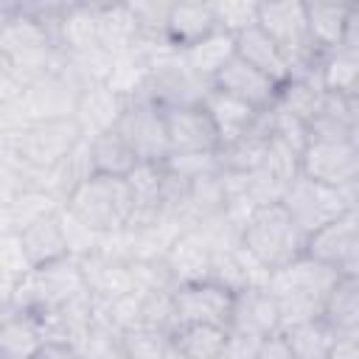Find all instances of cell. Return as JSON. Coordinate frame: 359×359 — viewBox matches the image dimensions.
Masks as SVG:
<instances>
[{
    "mask_svg": "<svg viewBox=\"0 0 359 359\" xmlns=\"http://www.w3.org/2000/svg\"><path fill=\"white\" fill-rule=\"evenodd\" d=\"M342 275H337L331 266L300 255L297 261L269 272L266 292L275 297L278 311H280V331L306 320H317L323 314V303L334 283Z\"/></svg>",
    "mask_w": 359,
    "mask_h": 359,
    "instance_id": "1",
    "label": "cell"
},
{
    "mask_svg": "<svg viewBox=\"0 0 359 359\" xmlns=\"http://www.w3.org/2000/svg\"><path fill=\"white\" fill-rule=\"evenodd\" d=\"M62 210L95 236L123 233L135 213V196L126 177L90 174L65 199Z\"/></svg>",
    "mask_w": 359,
    "mask_h": 359,
    "instance_id": "2",
    "label": "cell"
},
{
    "mask_svg": "<svg viewBox=\"0 0 359 359\" xmlns=\"http://www.w3.org/2000/svg\"><path fill=\"white\" fill-rule=\"evenodd\" d=\"M59 45L53 31L31 17L22 6L11 8V17L0 28V70H6L20 87L31 84L56 65Z\"/></svg>",
    "mask_w": 359,
    "mask_h": 359,
    "instance_id": "3",
    "label": "cell"
},
{
    "mask_svg": "<svg viewBox=\"0 0 359 359\" xmlns=\"http://www.w3.org/2000/svg\"><path fill=\"white\" fill-rule=\"evenodd\" d=\"M306 238L309 236L297 227L280 202L255 208L238 230L241 250L266 272H275L306 255Z\"/></svg>",
    "mask_w": 359,
    "mask_h": 359,
    "instance_id": "4",
    "label": "cell"
},
{
    "mask_svg": "<svg viewBox=\"0 0 359 359\" xmlns=\"http://www.w3.org/2000/svg\"><path fill=\"white\" fill-rule=\"evenodd\" d=\"M280 50L289 65L292 79L317 76L320 50L311 42L309 22H306V3L280 0V3H258V22H255Z\"/></svg>",
    "mask_w": 359,
    "mask_h": 359,
    "instance_id": "5",
    "label": "cell"
},
{
    "mask_svg": "<svg viewBox=\"0 0 359 359\" xmlns=\"http://www.w3.org/2000/svg\"><path fill=\"white\" fill-rule=\"evenodd\" d=\"M6 137H8L14 157L25 168L36 174H48L81 143V129L73 118H59V121L28 123L25 129L6 135Z\"/></svg>",
    "mask_w": 359,
    "mask_h": 359,
    "instance_id": "6",
    "label": "cell"
},
{
    "mask_svg": "<svg viewBox=\"0 0 359 359\" xmlns=\"http://www.w3.org/2000/svg\"><path fill=\"white\" fill-rule=\"evenodd\" d=\"M280 205L297 222V227L309 236L323 224L339 219L345 210H356V188H348V191L328 188L323 182H314L297 174L292 182H286L280 194Z\"/></svg>",
    "mask_w": 359,
    "mask_h": 359,
    "instance_id": "7",
    "label": "cell"
},
{
    "mask_svg": "<svg viewBox=\"0 0 359 359\" xmlns=\"http://www.w3.org/2000/svg\"><path fill=\"white\" fill-rule=\"evenodd\" d=\"M137 163L160 165L168 157V140H165V123L163 109L151 104L149 98H129L118 123L112 126Z\"/></svg>",
    "mask_w": 359,
    "mask_h": 359,
    "instance_id": "8",
    "label": "cell"
},
{
    "mask_svg": "<svg viewBox=\"0 0 359 359\" xmlns=\"http://www.w3.org/2000/svg\"><path fill=\"white\" fill-rule=\"evenodd\" d=\"M300 174L328 188H356L359 143L356 140H306L300 151Z\"/></svg>",
    "mask_w": 359,
    "mask_h": 359,
    "instance_id": "9",
    "label": "cell"
},
{
    "mask_svg": "<svg viewBox=\"0 0 359 359\" xmlns=\"http://www.w3.org/2000/svg\"><path fill=\"white\" fill-rule=\"evenodd\" d=\"M306 255L331 266L337 275H359V216L345 210L339 219L309 233Z\"/></svg>",
    "mask_w": 359,
    "mask_h": 359,
    "instance_id": "10",
    "label": "cell"
},
{
    "mask_svg": "<svg viewBox=\"0 0 359 359\" xmlns=\"http://www.w3.org/2000/svg\"><path fill=\"white\" fill-rule=\"evenodd\" d=\"M227 334L250 345H261L264 339L280 334V311L266 286H247L233 292Z\"/></svg>",
    "mask_w": 359,
    "mask_h": 359,
    "instance_id": "11",
    "label": "cell"
},
{
    "mask_svg": "<svg viewBox=\"0 0 359 359\" xmlns=\"http://www.w3.org/2000/svg\"><path fill=\"white\" fill-rule=\"evenodd\" d=\"M171 297H174L177 325H216L227 331L230 309H233V289L216 280H202V283L177 286Z\"/></svg>",
    "mask_w": 359,
    "mask_h": 359,
    "instance_id": "12",
    "label": "cell"
},
{
    "mask_svg": "<svg viewBox=\"0 0 359 359\" xmlns=\"http://www.w3.org/2000/svg\"><path fill=\"white\" fill-rule=\"evenodd\" d=\"M163 266L177 286L213 280V244L205 238L202 230L185 227L174 236L168 250L163 252Z\"/></svg>",
    "mask_w": 359,
    "mask_h": 359,
    "instance_id": "13",
    "label": "cell"
},
{
    "mask_svg": "<svg viewBox=\"0 0 359 359\" xmlns=\"http://www.w3.org/2000/svg\"><path fill=\"white\" fill-rule=\"evenodd\" d=\"M168 154H202L219 151V135L202 104L194 107H165L163 109Z\"/></svg>",
    "mask_w": 359,
    "mask_h": 359,
    "instance_id": "14",
    "label": "cell"
},
{
    "mask_svg": "<svg viewBox=\"0 0 359 359\" xmlns=\"http://www.w3.org/2000/svg\"><path fill=\"white\" fill-rule=\"evenodd\" d=\"M213 90H222L244 104H250L252 109H269L275 95H278V84L272 79H266L264 73H258L255 67H250L247 62H241L236 53L222 65V70L213 76Z\"/></svg>",
    "mask_w": 359,
    "mask_h": 359,
    "instance_id": "15",
    "label": "cell"
},
{
    "mask_svg": "<svg viewBox=\"0 0 359 359\" xmlns=\"http://www.w3.org/2000/svg\"><path fill=\"white\" fill-rule=\"evenodd\" d=\"M317 79L325 93H337V95L359 93V17L348 28L345 39L320 59Z\"/></svg>",
    "mask_w": 359,
    "mask_h": 359,
    "instance_id": "16",
    "label": "cell"
},
{
    "mask_svg": "<svg viewBox=\"0 0 359 359\" xmlns=\"http://www.w3.org/2000/svg\"><path fill=\"white\" fill-rule=\"evenodd\" d=\"M123 107H126V98L121 93H115L109 84H87L79 95L73 121L79 123L81 137L90 140L101 132H109L118 123Z\"/></svg>",
    "mask_w": 359,
    "mask_h": 359,
    "instance_id": "17",
    "label": "cell"
},
{
    "mask_svg": "<svg viewBox=\"0 0 359 359\" xmlns=\"http://www.w3.org/2000/svg\"><path fill=\"white\" fill-rule=\"evenodd\" d=\"M17 238L22 244V252H25V261H28L31 269L48 266V264L70 255L67 233H65V224H62V210L20 227Z\"/></svg>",
    "mask_w": 359,
    "mask_h": 359,
    "instance_id": "18",
    "label": "cell"
},
{
    "mask_svg": "<svg viewBox=\"0 0 359 359\" xmlns=\"http://www.w3.org/2000/svg\"><path fill=\"white\" fill-rule=\"evenodd\" d=\"M213 31H216V20H213L210 3H171L168 17H165L163 39L177 53H182L191 45L210 36Z\"/></svg>",
    "mask_w": 359,
    "mask_h": 359,
    "instance_id": "19",
    "label": "cell"
},
{
    "mask_svg": "<svg viewBox=\"0 0 359 359\" xmlns=\"http://www.w3.org/2000/svg\"><path fill=\"white\" fill-rule=\"evenodd\" d=\"M356 17H359V8L348 6V3H306L309 34H311V42L320 50V56H325L345 39V34Z\"/></svg>",
    "mask_w": 359,
    "mask_h": 359,
    "instance_id": "20",
    "label": "cell"
},
{
    "mask_svg": "<svg viewBox=\"0 0 359 359\" xmlns=\"http://www.w3.org/2000/svg\"><path fill=\"white\" fill-rule=\"evenodd\" d=\"M356 129H359L356 95H337V93H325L320 112L306 126L309 140H356Z\"/></svg>",
    "mask_w": 359,
    "mask_h": 359,
    "instance_id": "21",
    "label": "cell"
},
{
    "mask_svg": "<svg viewBox=\"0 0 359 359\" xmlns=\"http://www.w3.org/2000/svg\"><path fill=\"white\" fill-rule=\"evenodd\" d=\"M233 50H236V56L241 62H247L250 67H255L258 73H264L266 79H272L278 87L292 79L286 59L280 56V50L275 48V42L258 25H250L241 34H236L233 36Z\"/></svg>",
    "mask_w": 359,
    "mask_h": 359,
    "instance_id": "22",
    "label": "cell"
},
{
    "mask_svg": "<svg viewBox=\"0 0 359 359\" xmlns=\"http://www.w3.org/2000/svg\"><path fill=\"white\" fill-rule=\"evenodd\" d=\"M202 109L208 112L210 123L216 126V135H219V146L241 137L258 118L261 109H252L250 104L222 93V90H208V95L202 98Z\"/></svg>",
    "mask_w": 359,
    "mask_h": 359,
    "instance_id": "23",
    "label": "cell"
},
{
    "mask_svg": "<svg viewBox=\"0 0 359 359\" xmlns=\"http://www.w3.org/2000/svg\"><path fill=\"white\" fill-rule=\"evenodd\" d=\"M323 98H325V90L320 87V79L317 76H309V79H289L278 87V95L272 101V112L278 115H286L303 126H309L314 121V115L320 112L323 107ZM309 135V132H306Z\"/></svg>",
    "mask_w": 359,
    "mask_h": 359,
    "instance_id": "24",
    "label": "cell"
},
{
    "mask_svg": "<svg viewBox=\"0 0 359 359\" xmlns=\"http://www.w3.org/2000/svg\"><path fill=\"white\" fill-rule=\"evenodd\" d=\"M337 334H359V275H342L320 314Z\"/></svg>",
    "mask_w": 359,
    "mask_h": 359,
    "instance_id": "25",
    "label": "cell"
},
{
    "mask_svg": "<svg viewBox=\"0 0 359 359\" xmlns=\"http://www.w3.org/2000/svg\"><path fill=\"white\" fill-rule=\"evenodd\" d=\"M230 345V334L216 325H177L171 331V351L180 359H219Z\"/></svg>",
    "mask_w": 359,
    "mask_h": 359,
    "instance_id": "26",
    "label": "cell"
},
{
    "mask_svg": "<svg viewBox=\"0 0 359 359\" xmlns=\"http://www.w3.org/2000/svg\"><path fill=\"white\" fill-rule=\"evenodd\" d=\"M45 342V334L36 317L22 311H6L0 323V359H31L34 351Z\"/></svg>",
    "mask_w": 359,
    "mask_h": 359,
    "instance_id": "27",
    "label": "cell"
},
{
    "mask_svg": "<svg viewBox=\"0 0 359 359\" xmlns=\"http://www.w3.org/2000/svg\"><path fill=\"white\" fill-rule=\"evenodd\" d=\"M87 151H90V171H93V174L129 177L132 168L137 165L135 154L129 151V146L123 143V137H121L115 129L90 137V140H87Z\"/></svg>",
    "mask_w": 359,
    "mask_h": 359,
    "instance_id": "28",
    "label": "cell"
},
{
    "mask_svg": "<svg viewBox=\"0 0 359 359\" xmlns=\"http://www.w3.org/2000/svg\"><path fill=\"white\" fill-rule=\"evenodd\" d=\"M280 339L294 353V359H328L337 331L323 317H317V320H306V323L283 328Z\"/></svg>",
    "mask_w": 359,
    "mask_h": 359,
    "instance_id": "29",
    "label": "cell"
},
{
    "mask_svg": "<svg viewBox=\"0 0 359 359\" xmlns=\"http://www.w3.org/2000/svg\"><path fill=\"white\" fill-rule=\"evenodd\" d=\"M233 53H236V50H233V36L216 28L210 36H205V39L196 42V45H191V48L182 50L180 56H182V62H185L199 79L213 81V76L222 70V65H224Z\"/></svg>",
    "mask_w": 359,
    "mask_h": 359,
    "instance_id": "30",
    "label": "cell"
},
{
    "mask_svg": "<svg viewBox=\"0 0 359 359\" xmlns=\"http://www.w3.org/2000/svg\"><path fill=\"white\" fill-rule=\"evenodd\" d=\"M118 351L123 359H171V337L135 325L118 334Z\"/></svg>",
    "mask_w": 359,
    "mask_h": 359,
    "instance_id": "31",
    "label": "cell"
},
{
    "mask_svg": "<svg viewBox=\"0 0 359 359\" xmlns=\"http://www.w3.org/2000/svg\"><path fill=\"white\" fill-rule=\"evenodd\" d=\"M160 165H163L171 177L182 180V182H194V180H199V177H208V174L222 171L216 151H202V154H168Z\"/></svg>",
    "mask_w": 359,
    "mask_h": 359,
    "instance_id": "32",
    "label": "cell"
},
{
    "mask_svg": "<svg viewBox=\"0 0 359 359\" xmlns=\"http://www.w3.org/2000/svg\"><path fill=\"white\" fill-rule=\"evenodd\" d=\"M216 28L236 36L244 28L258 22V3H238V0H224V3H210Z\"/></svg>",
    "mask_w": 359,
    "mask_h": 359,
    "instance_id": "33",
    "label": "cell"
},
{
    "mask_svg": "<svg viewBox=\"0 0 359 359\" xmlns=\"http://www.w3.org/2000/svg\"><path fill=\"white\" fill-rule=\"evenodd\" d=\"M31 272L28 261H25V252H22V244L17 238V233H6L0 236V286L11 289Z\"/></svg>",
    "mask_w": 359,
    "mask_h": 359,
    "instance_id": "34",
    "label": "cell"
},
{
    "mask_svg": "<svg viewBox=\"0 0 359 359\" xmlns=\"http://www.w3.org/2000/svg\"><path fill=\"white\" fill-rule=\"evenodd\" d=\"M31 359H87L73 342H65V339H45Z\"/></svg>",
    "mask_w": 359,
    "mask_h": 359,
    "instance_id": "35",
    "label": "cell"
},
{
    "mask_svg": "<svg viewBox=\"0 0 359 359\" xmlns=\"http://www.w3.org/2000/svg\"><path fill=\"white\" fill-rule=\"evenodd\" d=\"M328 359H359V334H337Z\"/></svg>",
    "mask_w": 359,
    "mask_h": 359,
    "instance_id": "36",
    "label": "cell"
},
{
    "mask_svg": "<svg viewBox=\"0 0 359 359\" xmlns=\"http://www.w3.org/2000/svg\"><path fill=\"white\" fill-rule=\"evenodd\" d=\"M255 359H294V353L286 348V342L280 339V334L264 339L258 348H255Z\"/></svg>",
    "mask_w": 359,
    "mask_h": 359,
    "instance_id": "37",
    "label": "cell"
},
{
    "mask_svg": "<svg viewBox=\"0 0 359 359\" xmlns=\"http://www.w3.org/2000/svg\"><path fill=\"white\" fill-rule=\"evenodd\" d=\"M255 348L258 345H250V342H241V339L230 337V345L224 348V353L219 359H255Z\"/></svg>",
    "mask_w": 359,
    "mask_h": 359,
    "instance_id": "38",
    "label": "cell"
},
{
    "mask_svg": "<svg viewBox=\"0 0 359 359\" xmlns=\"http://www.w3.org/2000/svg\"><path fill=\"white\" fill-rule=\"evenodd\" d=\"M11 8H14V6H0V28H3V25H6V20L11 17Z\"/></svg>",
    "mask_w": 359,
    "mask_h": 359,
    "instance_id": "39",
    "label": "cell"
}]
</instances>
